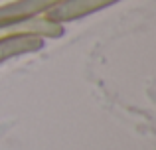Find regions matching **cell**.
<instances>
[{"label": "cell", "instance_id": "6da1fadb", "mask_svg": "<svg viewBox=\"0 0 156 150\" xmlns=\"http://www.w3.org/2000/svg\"><path fill=\"white\" fill-rule=\"evenodd\" d=\"M117 2H121V0H61L53 8H50L44 16L48 20H51V22L63 26L65 22L85 18V16L95 14L99 10H105V8L113 6Z\"/></svg>", "mask_w": 156, "mask_h": 150}, {"label": "cell", "instance_id": "7a4b0ae2", "mask_svg": "<svg viewBox=\"0 0 156 150\" xmlns=\"http://www.w3.org/2000/svg\"><path fill=\"white\" fill-rule=\"evenodd\" d=\"M61 0H12L0 4V28L40 18Z\"/></svg>", "mask_w": 156, "mask_h": 150}, {"label": "cell", "instance_id": "3957f363", "mask_svg": "<svg viewBox=\"0 0 156 150\" xmlns=\"http://www.w3.org/2000/svg\"><path fill=\"white\" fill-rule=\"evenodd\" d=\"M46 46V38L32 34H16V36H4L0 38V65L8 59L20 58L26 54H36Z\"/></svg>", "mask_w": 156, "mask_h": 150}]
</instances>
